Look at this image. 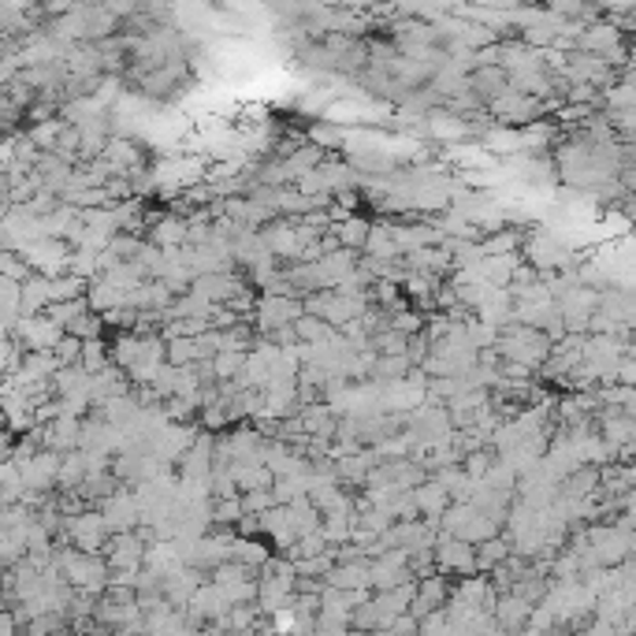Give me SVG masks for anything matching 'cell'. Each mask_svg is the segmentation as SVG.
Here are the masks:
<instances>
[{
	"instance_id": "cell-1",
	"label": "cell",
	"mask_w": 636,
	"mask_h": 636,
	"mask_svg": "<svg viewBox=\"0 0 636 636\" xmlns=\"http://www.w3.org/2000/svg\"><path fill=\"white\" fill-rule=\"evenodd\" d=\"M435 570L443 573V577H473V573H481V565H476V547L466 544V539L458 536H440L435 539Z\"/></svg>"
},
{
	"instance_id": "cell-2",
	"label": "cell",
	"mask_w": 636,
	"mask_h": 636,
	"mask_svg": "<svg viewBox=\"0 0 636 636\" xmlns=\"http://www.w3.org/2000/svg\"><path fill=\"white\" fill-rule=\"evenodd\" d=\"M533 611H536L533 603H525L521 596L507 592V596H499V603H495V625L513 636V633L529 629V622H533Z\"/></svg>"
},
{
	"instance_id": "cell-3",
	"label": "cell",
	"mask_w": 636,
	"mask_h": 636,
	"mask_svg": "<svg viewBox=\"0 0 636 636\" xmlns=\"http://www.w3.org/2000/svg\"><path fill=\"white\" fill-rule=\"evenodd\" d=\"M335 231V239H339V246L343 250H365L369 246V239H372V224L369 220H361V216H354V220H346V224H339V228H331Z\"/></svg>"
},
{
	"instance_id": "cell-4",
	"label": "cell",
	"mask_w": 636,
	"mask_h": 636,
	"mask_svg": "<svg viewBox=\"0 0 636 636\" xmlns=\"http://www.w3.org/2000/svg\"><path fill=\"white\" fill-rule=\"evenodd\" d=\"M518 636H555V629H536V625H529V629H521Z\"/></svg>"
},
{
	"instance_id": "cell-5",
	"label": "cell",
	"mask_w": 636,
	"mask_h": 636,
	"mask_svg": "<svg viewBox=\"0 0 636 636\" xmlns=\"http://www.w3.org/2000/svg\"><path fill=\"white\" fill-rule=\"evenodd\" d=\"M633 559H636V533H633Z\"/></svg>"
}]
</instances>
